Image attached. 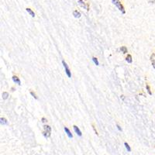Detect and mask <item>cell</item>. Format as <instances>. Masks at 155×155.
<instances>
[{
    "label": "cell",
    "instance_id": "20",
    "mask_svg": "<svg viewBox=\"0 0 155 155\" xmlns=\"http://www.w3.org/2000/svg\"><path fill=\"white\" fill-rule=\"evenodd\" d=\"M41 121H42V123H47V119H46V118H44V117H43L41 119Z\"/></svg>",
    "mask_w": 155,
    "mask_h": 155
},
{
    "label": "cell",
    "instance_id": "25",
    "mask_svg": "<svg viewBox=\"0 0 155 155\" xmlns=\"http://www.w3.org/2000/svg\"><path fill=\"white\" fill-rule=\"evenodd\" d=\"M12 91H15V88H12Z\"/></svg>",
    "mask_w": 155,
    "mask_h": 155
},
{
    "label": "cell",
    "instance_id": "9",
    "mask_svg": "<svg viewBox=\"0 0 155 155\" xmlns=\"http://www.w3.org/2000/svg\"><path fill=\"white\" fill-rule=\"evenodd\" d=\"M0 123H1L2 125H7L8 124V121H7L6 119L2 117L1 119H0Z\"/></svg>",
    "mask_w": 155,
    "mask_h": 155
},
{
    "label": "cell",
    "instance_id": "5",
    "mask_svg": "<svg viewBox=\"0 0 155 155\" xmlns=\"http://www.w3.org/2000/svg\"><path fill=\"white\" fill-rule=\"evenodd\" d=\"M65 133H67V135H68V137L70 138V139H72V138H73V135H72V133H71V131L69 130V129L68 128V127H66V126H65Z\"/></svg>",
    "mask_w": 155,
    "mask_h": 155
},
{
    "label": "cell",
    "instance_id": "4",
    "mask_svg": "<svg viewBox=\"0 0 155 155\" xmlns=\"http://www.w3.org/2000/svg\"><path fill=\"white\" fill-rule=\"evenodd\" d=\"M73 129H74V130H75V132L76 133V134L78 136V137H81L82 136V133H81V130H79V128L77 126H73Z\"/></svg>",
    "mask_w": 155,
    "mask_h": 155
},
{
    "label": "cell",
    "instance_id": "7",
    "mask_svg": "<svg viewBox=\"0 0 155 155\" xmlns=\"http://www.w3.org/2000/svg\"><path fill=\"white\" fill-rule=\"evenodd\" d=\"M26 12H27L28 13H29L32 17H35V13H34V12H33L31 9H30V8H26Z\"/></svg>",
    "mask_w": 155,
    "mask_h": 155
},
{
    "label": "cell",
    "instance_id": "22",
    "mask_svg": "<svg viewBox=\"0 0 155 155\" xmlns=\"http://www.w3.org/2000/svg\"><path fill=\"white\" fill-rule=\"evenodd\" d=\"M116 127H117L118 130H119V131H122V128L120 127V126H119V124H116Z\"/></svg>",
    "mask_w": 155,
    "mask_h": 155
},
{
    "label": "cell",
    "instance_id": "1",
    "mask_svg": "<svg viewBox=\"0 0 155 155\" xmlns=\"http://www.w3.org/2000/svg\"><path fill=\"white\" fill-rule=\"evenodd\" d=\"M112 2L113 3V5H115L117 7V8L119 9V10L123 14L126 13V11L124 9V7H123V5H122L121 2L119 1V0H112Z\"/></svg>",
    "mask_w": 155,
    "mask_h": 155
},
{
    "label": "cell",
    "instance_id": "3",
    "mask_svg": "<svg viewBox=\"0 0 155 155\" xmlns=\"http://www.w3.org/2000/svg\"><path fill=\"white\" fill-rule=\"evenodd\" d=\"M78 2H79V5L81 7H83L84 9H85L87 11L89 10V5H88V3H85V2H84L83 1H78Z\"/></svg>",
    "mask_w": 155,
    "mask_h": 155
},
{
    "label": "cell",
    "instance_id": "26",
    "mask_svg": "<svg viewBox=\"0 0 155 155\" xmlns=\"http://www.w3.org/2000/svg\"><path fill=\"white\" fill-rule=\"evenodd\" d=\"M153 67H154V68L155 69V64H154V65H153Z\"/></svg>",
    "mask_w": 155,
    "mask_h": 155
},
{
    "label": "cell",
    "instance_id": "11",
    "mask_svg": "<svg viewBox=\"0 0 155 155\" xmlns=\"http://www.w3.org/2000/svg\"><path fill=\"white\" fill-rule=\"evenodd\" d=\"M126 61H127L129 64H131L132 63V61H133V60H132V56L130 55V54H128L127 55V57L126 58Z\"/></svg>",
    "mask_w": 155,
    "mask_h": 155
},
{
    "label": "cell",
    "instance_id": "13",
    "mask_svg": "<svg viewBox=\"0 0 155 155\" xmlns=\"http://www.w3.org/2000/svg\"><path fill=\"white\" fill-rule=\"evenodd\" d=\"M124 146H125V147H126V151H127L128 152H131V147H130V145H129L127 143L125 142V143H124Z\"/></svg>",
    "mask_w": 155,
    "mask_h": 155
},
{
    "label": "cell",
    "instance_id": "8",
    "mask_svg": "<svg viewBox=\"0 0 155 155\" xmlns=\"http://www.w3.org/2000/svg\"><path fill=\"white\" fill-rule=\"evenodd\" d=\"M73 16L75 18H80L81 17V13H80V12H78V10H75L73 12Z\"/></svg>",
    "mask_w": 155,
    "mask_h": 155
},
{
    "label": "cell",
    "instance_id": "17",
    "mask_svg": "<svg viewBox=\"0 0 155 155\" xmlns=\"http://www.w3.org/2000/svg\"><path fill=\"white\" fill-rule=\"evenodd\" d=\"M92 61H93V62L95 63V65H99V63H98V59L96 58H92Z\"/></svg>",
    "mask_w": 155,
    "mask_h": 155
},
{
    "label": "cell",
    "instance_id": "18",
    "mask_svg": "<svg viewBox=\"0 0 155 155\" xmlns=\"http://www.w3.org/2000/svg\"><path fill=\"white\" fill-rule=\"evenodd\" d=\"M146 88L147 90V92H148V94L149 95H152V92L151 91V88H150V86L148 85V84H147V85H146Z\"/></svg>",
    "mask_w": 155,
    "mask_h": 155
},
{
    "label": "cell",
    "instance_id": "12",
    "mask_svg": "<svg viewBox=\"0 0 155 155\" xmlns=\"http://www.w3.org/2000/svg\"><path fill=\"white\" fill-rule=\"evenodd\" d=\"M51 133L50 132H46V131H44L43 132V135L45 138H48V137H51Z\"/></svg>",
    "mask_w": 155,
    "mask_h": 155
},
{
    "label": "cell",
    "instance_id": "6",
    "mask_svg": "<svg viewBox=\"0 0 155 155\" xmlns=\"http://www.w3.org/2000/svg\"><path fill=\"white\" fill-rule=\"evenodd\" d=\"M12 81L15 82L16 84H19V85H20L21 84V81H20V80H19V78L17 77V76H16V75H14L13 77H12Z\"/></svg>",
    "mask_w": 155,
    "mask_h": 155
},
{
    "label": "cell",
    "instance_id": "15",
    "mask_svg": "<svg viewBox=\"0 0 155 155\" xmlns=\"http://www.w3.org/2000/svg\"><path fill=\"white\" fill-rule=\"evenodd\" d=\"M9 97V93L6 92V91H4V92L2 93V98L3 99H7Z\"/></svg>",
    "mask_w": 155,
    "mask_h": 155
},
{
    "label": "cell",
    "instance_id": "21",
    "mask_svg": "<svg viewBox=\"0 0 155 155\" xmlns=\"http://www.w3.org/2000/svg\"><path fill=\"white\" fill-rule=\"evenodd\" d=\"M147 2L151 4H155V0H147Z\"/></svg>",
    "mask_w": 155,
    "mask_h": 155
},
{
    "label": "cell",
    "instance_id": "27",
    "mask_svg": "<svg viewBox=\"0 0 155 155\" xmlns=\"http://www.w3.org/2000/svg\"><path fill=\"white\" fill-rule=\"evenodd\" d=\"M78 1H83V0H78Z\"/></svg>",
    "mask_w": 155,
    "mask_h": 155
},
{
    "label": "cell",
    "instance_id": "19",
    "mask_svg": "<svg viewBox=\"0 0 155 155\" xmlns=\"http://www.w3.org/2000/svg\"><path fill=\"white\" fill-rule=\"evenodd\" d=\"M30 95L35 98V99H37V98H38L37 96L36 95V94H35V92H33V91H30Z\"/></svg>",
    "mask_w": 155,
    "mask_h": 155
},
{
    "label": "cell",
    "instance_id": "24",
    "mask_svg": "<svg viewBox=\"0 0 155 155\" xmlns=\"http://www.w3.org/2000/svg\"><path fill=\"white\" fill-rule=\"evenodd\" d=\"M120 98H122V100H124V98H125L124 95H121V96H120Z\"/></svg>",
    "mask_w": 155,
    "mask_h": 155
},
{
    "label": "cell",
    "instance_id": "16",
    "mask_svg": "<svg viewBox=\"0 0 155 155\" xmlns=\"http://www.w3.org/2000/svg\"><path fill=\"white\" fill-rule=\"evenodd\" d=\"M120 51L123 52V54H126L127 53V48H126V47H121V48H120Z\"/></svg>",
    "mask_w": 155,
    "mask_h": 155
},
{
    "label": "cell",
    "instance_id": "10",
    "mask_svg": "<svg viewBox=\"0 0 155 155\" xmlns=\"http://www.w3.org/2000/svg\"><path fill=\"white\" fill-rule=\"evenodd\" d=\"M44 131H46V132H50V133H51V127L50 126H48V125L44 126Z\"/></svg>",
    "mask_w": 155,
    "mask_h": 155
},
{
    "label": "cell",
    "instance_id": "23",
    "mask_svg": "<svg viewBox=\"0 0 155 155\" xmlns=\"http://www.w3.org/2000/svg\"><path fill=\"white\" fill-rule=\"evenodd\" d=\"M92 128H93V130H94V131H95V134H96V135H98V133L97 130H95V127L94 126V125H92Z\"/></svg>",
    "mask_w": 155,
    "mask_h": 155
},
{
    "label": "cell",
    "instance_id": "14",
    "mask_svg": "<svg viewBox=\"0 0 155 155\" xmlns=\"http://www.w3.org/2000/svg\"><path fill=\"white\" fill-rule=\"evenodd\" d=\"M151 61L152 63V65L155 64V54H152L151 56Z\"/></svg>",
    "mask_w": 155,
    "mask_h": 155
},
{
    "label": "cell",
    "instance_id": "2",
    "mask_svg": "<svg viewBox=\"0 0 155 155\" xmlns=\"http://www.w3.org/2000/svg\"><path fill=\"white\" fill-rule=\"evenodd\" d=\"M62 64H63V66H64L65 68V73L66 75H68V78H72V72H71V70H70V68H68V65L66 64V62L65 60L62 61Z\"/></svg>",
    "mask_w": 155,
    "mask_h": 155
}]
</instances>
